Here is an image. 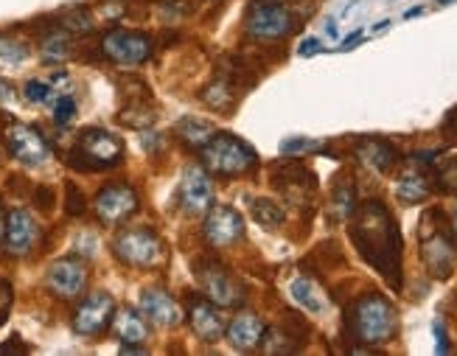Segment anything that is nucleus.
Masks as SVG:
<instances>
[{
    "label": "nucleus",
    "instance_id": "nucleus-1",
    "mask_svg": "<svg viewBox=\"0 0 457 356\" xmlns=\"http://www.w3.org/2000/svg\"><path fill=\"white\" fill-rule=\"evenodd\" d=\"M351 242L373 269L385 275L393 289L402 286V233L382 203H365L353 211Z\"/></svg>",
    "mask_w": 457,
    "mask_h": 356
},
{
    "label": "nucleus",
    "instance_id": "nucleus-2",
    "mask_svg": "<svg viewBox=\"0 0 457 356\" xmlns=\"http://www.w3.org/2000/svg\"><path fill=\"white\" fill-rule=\"evenodd\" d=\"M351 331H353V340L362 345L390 343L395 337V331H399L395 306L376 292L365 294V298H360L351 309Z\"/></svg>",
    "mask_w": 457,
    "mask_h": 356
},
{
    "label": "nucleus",
    "instance_id": "nucleus-3",
    "mask_svg": "<svg viewBox=\"0 0 457 356\" xmlns=\"http://www.w3.org/2000/svg\"><path fill=\"white\" fill-rule=\"evenodd\" d=\"M203 166L216 177H238L255 169L258 157L250 144L230 132H213L211 141L200 149Z\"/></svg>",
    "mask_w": 457,
    "mask_h": 356
},
{
    "label": "nucleus",
    "instance_id": "nucleus-4",
    "mask_svg": "<svg viewBox=\"0 0 457 356\" xmlns=\"http://www.w3.org/2000/svg\"><path fill=\"white\" fill-rule=\"evenodd\" d=\"M124 161V144L107 129L90 127L79 135L76 149L71 152V163L87 171H98V169H112Z\"/></svg>",
    "mask_w": 457,
    "mask_h": 356
},
{
    "label": "nucleus",
    "instance_id": "nucleus-5",
    "mask_svg": "<svg viewBox=\"0 0 457 356\" xmlns=\"http://www.w3.org/2000/svg\"><path fill=\"white\" fill-rule=\"evenodd\" d=\"M112 253H115L118 261L127 264V267H135V269L157 267L166 259V247L161 242V236H157L152 228L121 230L112 242Z\"/></svg>",
    "mask_w": 457,
    "mask_h": 356
},
{
    "label": "nucleus",
    "instance_id": "nucleus-6",
    "mask_svg": "<svg viewBox=\"0 0 457 356\" xmlns=\"http://www.w3.org/2000/svg\"><path fill=\"white\" fill-rule=\"evenodd\" d=\"M152 37L144 31H127V29H112L102 39V54L115 65H141L152 56Z\"/></svg>",
    "mask_w": 457,
    "mask_h": 356
},
{
    "label": "nucleus",
    "instance_id": "nucleus-7",
    "mask_svg": "<svg viewBox=\"0 0 457 356\" xmlns=\"http://www.w3.org/2000/svg\"><path fill=\"white\" fill-rule=\"evenodd\" d=\"M196 278H200V286H203V294L222 309H233L245 301L242 294V286L233 278V275L216 261H200L196 264Z\"/></svg>",
    "mask_w": 457,
    "mask_h": 356
},
{
    "label": "nucleus",
    "instance_id": "nucleus-8",
    "mask_svg": "<svg viewBox=\"0 0 457 356\" xmlns=\"http://www.w3.org/2000/svg\"><path fill=\"white\" fill-rule=\"evenodd\" d=\"M137 208H141L137 194L127 183H112L102 188L96 194V203H93V211L102 225H124L129 216L137 213Z\"/></svg>",
    "mask_w": 457,
    "mask_h": 356
},
{
    "label": "nucleus",
    "instance_id": "nucleus-9",
    "mask_svg": "<svg viewBox=\"0 0 457 356\" xmlns=\"http://www.w3.org/2000/svg\"><path fill=\"white\" fill-rule=\"evenodd\" d=\"M203 233H205V242L213 250H228L236 242L245 239V219H242V213L230 205H211L205 213Z\"/></svg>",
    "mask_w": 457,
    "mask_h": 356
},
{
    "label": "nucleus",
    "instance_id": "nucleus-10",
    "mask_svg": "<svg viewBox=\"0 0 457 356\" xmlns=\"http://www.w3.org/2000/svg\"><path fill=\"white\" fill-rule=\"evenodd\" d=\"M177 203L183 213L203 216L213 205V183L205 166H188L180 177V188H177Z\"/></svg>",
    "mask_w": 457,
    "mask_h": 356
},
{
    "label": "nucleus",
    "instance_id": "nucleus-11",
    "mask_svg": "<svg viewBox=\"0 0 457 356\" xmlns=\"http://www.w3.org/2000/svg\"><path fill=\"white\" fill-rule=\"evenodd\" d=\"M115 318V301L107 292H93L73 311V331L79 337H98Z\"/></svg>",
    "mask_w": 457,
    "mask_h": 356
},
{
    "label": "nucleus",
    "instance_id": "nucleus-12",
    "mask_svg": "<svg viewBox=\"0 0 457 356\" xmlns=\"http://www.w3.org/2000/svg\"><path fill=\"white\" fill-rule=\"evenodd\" d=\"M46 286H48V292L54 294V298L73 301L87 286V267L79 259H73V255H68V259H59L46 272Z\"/></svg>",
    "mask_w": 457,
    "mask_h": 356
},
{
    "label": "nucleus",
    "instance_id": "nucleus-13",
    "mask_svg": "<svg viewBox=\"0 0 457 356\" xmlns=\"http://www.w3.org/2000/svg\"><path fill=\"white\" fill-rule=\"evenodd\" d=\"M245 26L258 39H281L295 29V17L281 4H255L245 20Z\"/></svg>",
    "mask_w": 457,
    "mask_h": 356
},
{
    "label": "nucleus",
    "instance_id": "nucleus-14",
    "mask_svg": "<svg viewBox=\"0 0 457 356\" xmlns=\"http://www.w3.org/2000/svg\"><path fill=\"white\" fill-rule=\"evenodd\" d=\"M186 318H188L191 331L203 343H216L225 334V328H228L222 311L216 309V303H211L208 298H203V294H188V301H186Z\"/></svg>",
    "mask_w": 457,
    "mask_h": 356
},
{
    "label": "nucleus",
    "instance_id": "nucleus-15",
    "mask_svg": "<svg viewBox=\"0 0 457 356\" xmlns=\"http://www.w3.org/2000/svg\"><path fill=\"white\" fill-rule=\"evenodd\" d=\"M6 146L17 157V161L26 163V166H43L48 161V154H51L43 135H39L34 127L17 124V121L9 124V129H6Z\"/></svg>",
    "mask_w": 457,
    "mask_h": 356
},
{
    "label": "nucleus",
    "instance_id": "nucleus-16",
    "mask_svg": "<svg viewBox=\"0 0 457 356\" xmlns=\"http://www.w3.org/2000/svg\"><path fill=\"white\" fill-rule=\"evenodd\" d=\"M421 259L429 269L432 278H449L454 272V242L441 230H429L421 239Z\"/></svg>",
    "mask_w": 457,
    "mask_h": 356
},
{
    "label": "nucleus",
    "instance_id": "nucleus-17",
    "mask_svg": "<svg viewBox=\"0 0 457 356\" xmlns=\"http://www.w3.org/2000/svg\"><path fill=\"white\" fill-rule=\"evenodd\" d=\"M39 239V228L34 222V216L23 208H14L6 216V236L4 247L9 255H29Z\"/></svg>",
    "mask_w": 457,
    "mask_h": 356
},
{
    "label": "nucleus",
    "instance_id": "nucleus-18",
    "mask_svg": "<svg viewBox=\"0 0 457 356\" xmlns=\"http://www.w3.org/2000/svg\"><path fill=\"white\" fill-rule=\"evenodd\" d=\"M141 311L154 326H180L183 323V309L166 289H144L141 294Z\"/></svg>",
    "mask_w": 457,
    "mask_h": 356
},
{
    "label": "nucleus",
    "instance_id": "nucleus-19",
    "mask_svg": "<svg viewBox=\"0 0 457 356\" xmlns=\"http://www.w3.org/2000/svg\"><path fill=\"white\" fill-rule=\"evenodd\" d=\"M264 331L267 326L262 323V318H255V314L245 311V314H236V318L228 323L225 334H228V343L236 348V351H255L264 340Z\"/></svg>",
    "mask_w": 457,
    "mask_h": 356
},
{
    "label": "nucleus",
    "instance_id": "nucleus-20",
    "mask_svg": "<svg viewBox=\"0 0 457 356\" xmlns=\"http://www.w3.org/2000/svg\"><path fill=\"white\" fill-rule=\"evenodd\" d=\"M272 180L275 186L281 188L287 196H292L295 191H314V174L301 166V163H295V161H284V163H278L272 169Z\"/></svg>",
    "mask_w": 457,
    "mask_h": 356
},
{
    "label": "nucleus",
    "instance_id": "nucleus-21",
    "mask_svg": "<svg viewBox=\"0 0 457 356\" xmlns=\"http://www.w3.org/2000/svg\"><path fill=\"white\" fill-rule=\"evenodd\" d=\"M115 334L121 345H144L149 337V323H146V314L144 311H135V309H121L112 318Z\"/></svg>",
    "mask_w": 457,
    "mask_h": 356
},
{
    "label": "nucleus",
    "instance_id": "nucleus-22",
    "mask_svg": "<svg viewBox=\"0 0 457 356\" xmlns=\"http://www.w3.org/2000/svg\"><path fill=\"white\" fill-rule=\"evenodd\" d=\"M356 157L376 171H390L395 163H399V152H395L387 141H379V137H368V141H362L356 146Z\"/></svg>",
    "mask_w": 457,
    "mask_h": 356
},
{
    "label": "nucleus",
    "instance_id": "nucleus-23",
    "mask_svg": "<svg viewBox=\"0 0 457 356\" xmlns=\"http://www.w3.org/2000/svg\"><path fill=\"white\" fill-rule=\"evenodd\" d=\"M203 102H205L208 110L228 115V112L236 110L238 95H236V87L228 82V79H216V82H211V85L203 90Z\"/></svg>",
    "mask_w": 457,
    "mask_h": 356
},
{
    "label": "nucleus",
    "instance_id": "nucleus-24",
    "mask_svg": "<svg viewBox=\"0 0 457 356\" xmlns=\"http://www.w3.org/2000/svg\"><path fill=\"white\" fill-rule=\"evenodd\" d=\"M174 135L180 137V141L191 149L200 152L208 141H211V135H213V127L200 121V118H183L180 124L174 127Z\"/></svg>",
    "mask_w": 457,
    "mask_h": 356
},
{
    "label": "nucleus",
    "instance_id": "nucleus-25",
    "mask_svg": "<svg viewBox=\"0 0 457 356\" xmlns=\"http://www.w3.org/2000/svg\"><path fill=\"white\" fill-rule=\"evenodd\" d=\"M395 196H399L404 205H419V203H424L427 196H429V180H427L424 174L410 171V174L402 177L399 186H395Z\"/></svg>",
    "mask_w": 457,
    "mask_h": 356
},
{
    "label": "nucleus",
    "instance_id": "nucleus-26",
    "mask_svg": "<svg viewBox=\"0 0 457 356\" xmlns=\"http://www.w3.org/2000/svg\"><path fill=\"white\" fill-rule=\"evenodd\" d=\"M289 292H292V298L301 303L306 311H312V314H320L326 309V301H323L320 289H317L314 281H309V278H295Z\"/></svg>",
    "mask_w": 457,
    "mask_h": 356
},
{
    "label": "nucleus",
    "instance_id": "nucleus-27",
    "mask_svg": "<svg viewBox=\"0 0 457 356\" xmlns=\"http://www.w3.org/2000/svg\"><path fill=\"white\" fill-rule=\"evenodd\" d=\"M71 48H73V43H71V37H68L65 29H56V31H51L43 39V56H46V62H65V59L73 54Z\"/></svg>",
    "mask_w": 457,
    "mask_h": 356
},
{
    "label": "nucleus",
    "instance_id": "nucleus-28",
    "mask_svg": "<svg viewBox=\"0 0 457 356\" xmlns=\"http://www.w3.org/2000/svg\"><path fill=\"white\" fill-rule=\"evenodd\" d=\"M253 219L262 228H278L284 225V208L275 205L272 200H253Z\"/></svg>",
    "mask_w": 457,
    "mask_h": 356
},
{
    "label": "nucleus",
    "instance_id": "nucleus-29",
    "mask_svg": "<svg viewBox=\"0 0 457 356\" xmlns=\"http://www.w3.org/2000/svg\"><path fill=\"white\" fill-rule=\"evenodd\" d=\"M435 186L444 194H457V157H446L438 166H435V174H432Z\"/></svg>",
    "mask_w": 457,
    "mask_h": 356
},
{
    "label": "nucleus",
    "instance_id": "nucleus-30",
    "mask_svg": "<svg viewBox=\"0 0 457 356\" xmlns=\"http://www.w3.org/2000/svg\"><path fill=\"white\" fill-rule=\"evenodd\" d=\"M295 337L289 331H281V328H267L264 331V340H262V348L267 353H292L297 351V343H292Z\"/></svg>",
    "mask_w": 457,
    "mask_h": 356
},
{
    "label": "nucleus",
    "instance_id": "nucleus-31",
    "mask_svg": "<svg viewBox=\"0 0 457 356\" xmlns=\"http://www.w3.org/2000/svg\"><path fill=\"white\" fill-rule=\"evenodd\" d=\"M59 23H62V29L71 31V34H90V31H93V17H90V12L82 9V6L68 9L62 17H59Z\"/></svg>",
    "mask_w": 457,
    "mask_h": 356
},
{
    "label": "nucleus",
    "instance_id": "nucleus-32",
    "mask_svg": "<svg viewBox=\"0 0 457 356\" xmlns=\"http://www.w3.org/2000/svg\"><path fill=\"white\" fill-rule=\"evenodd\" d=\"M154 121V112L149 110L146 102H132L124 112H121V124L132 127V129H141V127H149Z\"/></svg>",
    "mask_w": 457,
    "mask_h": 356
},
{
    "label": "nucleus",
    "instance_id": "nucleus-33",
    "mask_svg": "<svg viewBox=\"0 0 457 356\" xmlns=\"http://www.w3.org/2000/svg\"><path fill=\"white\" fill-rule=\"evenodd\" d=\"M26 56H29L26 43H20V39H12V37H0V59H6L9 65H17V62H23Z\"/></svg>",
    "mask_w": 457,
    "mask_h": 356
},
{
    "label": "nucleus",
    "instance_id": "nucleus-34",
    "mask_svg": "<svg viewBox=\"0 0 457 356\" xmlns=\"http://www.w3.org/2000/svg\"><path fill=\"white\" fill-rule=\"evenodd\" d=\"M334 208H337V216H340V219H348V216L356 211L353 186H340V188L334 191Z\"/></svg>",
    "mask_w": 457,
    "mask_h": 356
},
{
    "label": "nucleus",
    "instance_id": "nucleus-35",
    "mask_svg": "<svg viewBox=\"0 0 457 356\" xmlns=\"http://www.w3.org/2000/svg\"><path fill=\"white\" fill-rule=\"evenodd\" d=\"M23 90H26V98H29V102H34V104H46L48 98H51V93H54V87H51V85L37 82V79H34V82H29Z\"/></svg>",
    "mask_w": 457,
    "mask_h": 356
},
{
    "label": "nucleus",
    "instance_id": "nucleus-36",
    "mask_svg": "<svg viewBox=\"0 0 457 356\" xmlns=\"http://www.w3.org/2000/svg\"><path fill=\"white\" fill-rule=\"evenodd\" d=\"M73 115H76V102L71 95H62L56 102L54 107V118H56V124H71L73 121Z\"/></svg>",
    "mask_w": 457,
    "mask_h": 356
},
{
    "label": "nucleus",
    "instance_id": "nucleus-37",
    "mask_svg": "<svg viewBox=\"0 0 457 356\" xmlns=\"http://www.w3.org/2000/svg\"><path fill=\"white\" fill-rule=\"evenodd\" d=\"M317 149H320V146H317L314 141H297V137H295V141H284V144H281V152H284V154H295V152H317Z\"/></svg>",
    "mask_w": 457,
    "mask_h": 356
},
{
    "label": "nucleus",
    "instance_id": "nucleus-38",
    "mask_svg": "<svg viewBox=\"0 0 457 356\" xmlns=\"http://www.w3.org/2000/svg\"><path fill=\"white\" fill-rule=\"evenodd\" d=\"M68 213H73V216L85 213V200L76 186H68Z\"/></svg>",
    "mask_w": 457,
    "mask_h": 356
},
{
    "label": "nucleus",
    "instance_id": "nucleus-39",
    "mask_svg": "<svg viewBox=\"0 0 457 356\" xmlns=\"http://www.w3.org/2000/svg\"><path fill=\"white\" fill-rule=\"evenodd\" d=\"M9 306H12V286L6 281H0V326H4V320H6Z\"/></svg>",
    "mask_w": 457,
    "mask_h": 356
},
{
    "label": "nucleus",
    "instance_id": "nucleus-40",
    "mask_svg": "<svg viewBox=\"0 0 457 356\" xmlns=\"http://www.w3.org/2000/svg\"><path fill=\"white\" fill-rule=\"evenodd\" d=\"M320 51V39H306V43L301 46V54L303 56H312V54H317Z\"/></svg>",
    "mask_w": 457,
    "mask_h": 356
},
{
    "label": "nucleus",
    "instance_id": "nucleus-41",
    "mask_svg": "<svg viewBox=\"0 0 457 356\" xmlns=\"http://www.w3.org/2000/svg\"><path fill=\"white\" fill-rule=\"evenodd\" d=\"M435 334H438V351L446 353L449 345H446V334H444V326H441V323H435Z\"/></svg>",
    "mask_w": 457,
    "mask_h": 356
},
{
    "label": "nucleus",
    "instance_id": "nucleus-42",
    "mask_svg": "<svg viewBox=\"0 0 457 356\" xmlns=\"http://www.w3.org/2000/svg\"><path fill=\"white\" fill-rule=\"evenodd\" d=\"M0 353H29V348L17 345V343H6V345H0Z\"/></svg>",
    "mask_w": 457,
    "mask_h": 356
},
{
    "label": "nucleus",
    "instance_id": "nucleus-43",
    "mask_svg": "<svg viewBox=\"0 0 457 356\" xmlns=\"http://www.w3.org/2000/svg\"><path fill=\"white\" fill-rule=\"evenodd\" d=\"M356 43H362V31H356V34H351L348 39H345V43H343V48L340 51H351Z\"/></svg>",
    "mask_w": 457,
    "mask_h": 356
},
{
    "label": "nucleus",
    "instance_id": "nucleus-44",
    "mask_svg": "<svg viewBox=\"0 0 457 356\" xmlns=\"http://www.w3.org/2000/svg\"><path fill=\"white\" fill-rule=\"evenodd\" d=\"M4 236H6V213L4 205H0V247H4Z\"/></svg>",
    "mask_w": 457,
    "mask_h": 356
},
{
    "label": "nucleus",
    "instance_id": "nucleus-45",
    "mask_svg": "<svg viewBox=\"0 0 457 356\" xmlns=\"http://www.w3.org/2000/svg\"><path fill=\"white\" fill-rule=\"evenodd\" d=\"M452 242H454V247H457V225L452 228Z\"/></svg>",
    "mask_w": 457,
    "mask_h": 356
},
{
    "label": "nucleus",
    "instance_id": "nucleus-46",
    "mask_svg": "<svg viewBox=\"0 0 457 356\" xmlns=\"http://www.w3.org/2000/svg\"><path fill=\"white\" fill-rule=\"evenodd\" d=\"M267 4H287V0H267Z\"/></svg>",
    "mask_w": 457,
    "mask_h": 356
},
{
    "label": "nucleus",
    "instance_id": "nucleus-47",
    "mask_svg": "<svg viewBox=\"0 0 457 356\" xmlns=\"http://www.w3.org/2000/svg\"><path fill=\"white\" fill-rule=\"evenodd\" d=\"M438 4H441V6H446V4H452V0H438Z\"/></svg>",
    "mask_w": 457,
    "mask_h": 356
}]
</instances>
